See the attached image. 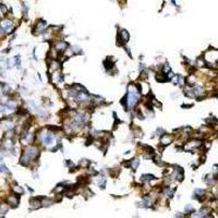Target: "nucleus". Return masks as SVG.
I'll list each match as a JSON object with an SVG mask.
<instances>
[{"label":"nucleus","mask_w":218,"mask_h":218,"mask_svg":"<svg viewBox=\"0 0 218 218\" xmlns=\"http://www.w3.org/2000/svg\"><path fill=\"white\" fill-rule=\"evenodd\" d=\"M23 155H24L30 162H32V160L36 159V158L38 157V155H39V150H38V148L36 147V146H30V147H27V148L25 150V152L23 153Z\"/></svg>","instance_id":"f257e3e1"},{"label":"nucleus","mask_w":218,"mask_h":218,"mask_svg":"<svg viewBox=\"0 0 218 218\" xmlns=\"http://www.w3.org/2000/svg\"><path fill=\"white\" fill-rule=\"evenodd\" d=\"M19 203H20V197H19V195H17V194L10 195V196L7 199V204L12 206V207H17V206L19 205Z\"/></svg>","instance_id":"f03ea898"},{"label":"nucleus","mask_w":218,"mask_h":218,"mask_svg":"<svg viewBox=\"0 0 218 218\" xmlns=\"http://www.w3.org/2000/svg\"><path fill=\"white\" fill-rule=\"evenodd\" d=\"M75 98L78 101H81V103H88L89 101V96L86 92H82V93H78V95L75 96Z\"/></svg>","instance_id":"7ed1b4c3"},{"label":"nucleus","mask_w":218,"mask_h":218,"mask_svg":"<svg viewBox=\"0 0 218 218\" xmlns=\"http://www.w3.org/2000/svg\"><path fill=\"white\" fill-rule=\"evenodd\" d=\"M45 27H46V23L44 21H39L37 23V25L35 26V28L33 30L34 31V34H42V33H45Z\"/></svg>","instance_id":"20e7f679"},{"label":"nucleus","mask_w":218,"mask_h":218,"mask_svg":"<svg viewBox=\"0 0 218 218\" xmlns=\"http://www.w3.org/2000/svg\"><path fill=\"white\" fill-rule=\"evenodd\" d=\"M42 206L40 204V197H34L31 199V208L32 209H37Z\"/></svg>","instance_id":"39448f33"},{"label":"nucleus","mask_w":218,"mask_h":218,"mask_svg":"<svg viewBox=\"0 0 218 218\" xmlns=\"http://www.w3.org/2000/svg\"><path fill=\"white\" fill-rule=\"evenodd\" d=\"M67 47H68V43H66L63 40H59L56 44V49L58 50V52H62L63 50L67 49Z\"/></svg>","instance_id":"423d86ee"},{"label":"nucleus","mask_w":218,"mask_h":218,"mask_svg":"<svg viewBox=\"0 0 218 218\" xmlns=\"http://www.w3.org/2000/svg\"><path fill=\"white\" fill-rule=\"evenodd\" d=\"M160 142H162V145H169V144L172 142V136L171 135H169V134H165V135H162V138H160Z\"/></svg>","instance_id":"0eeeda50"},{"label":"nucleus","mask_w":218,"mask_h":218,"mask_svg":"<svg viewBox=\"0 0 218 218\" xmlns=\"http://www.w3.org/2000/svg\"><path fill=\"white\" fill-rule=\"evenodd\" d=\"M40 204L43 207H48V206H51L52 201L48 197H40Z\"/></svg>","instance_id":"6e6552de"},{"label":"nucleus","mask_w":218,"mask_h":218,"mask_svg":"<svg viewBox=\"0 0 218 218\" xmlns=\"http://www.w3.org/2000/svg\"><path fill=\"white\" fill-rule=\"evenodd\" d=\"M155 179L156 178L153 174H143V176L141 177V180L143 181V182H148V181L155 180Z\"/></svg>","instance_id":"1a4fd4ad"},{"label":"nucleus","mask_w":218,"mask_h":218,"mask_svg":"<svg viewBox=\"0 0 218 218\" xmlns=\"http://www.w3.org/2000/svg\"><path fill=\"white\" fill-rule=\"evenodd\" d=\"M8 209H9L8 204H1V205H0V215H1V216L6 215V213L8 212Z\"/></svg>","instance_id":"9d476101"},{"label":"nucleus","mask_w":218,"mask_h":218,"mask_svg":"<svg viewBox=\"0 0 218 218\" xmlns=\"http://www.w3.org/2000/svg\"><path fill=\"white\" fill-rule=\"evenodd\" d=\"M13 192L17 194V195H20V194L24 193V189L19 187V186H15V187H13Z\"/></svg>","instance_id":"9b49d317"},{"label":"nucleus","mask_w":218,"mask_h":218,"mask_svg":"<svg viewBox=\"0 0 218 218\" xmlns=\"http://www.w3.org/2000/svg\"><path fill=\"white\" fill-rule=\"evenodd\" d=\"M2 125H3L5 130H7V131L12 130L13 129V123L11 122V121H6V122H3V123H2Z\"/></svg>","instance_id":"f8f14e48"},{"label":"nucleus","mask_w":218,"mask_h":218,"mask_svg":"<svg viewBox=\"0 0 218 218\" xmlns=\"http://www.w3.org/2000/svg\"><path fill=\"white\" fill-rule=\"evenodd\" d=\"M138 165H140V162H138V159H132V160L130 162V167L132 169H134V170H135V169L138 167Z\"/></svg>","instance_id":"ddd939ff"},{"label":"nucleus","mask_w":218,"mask_h":218,"mask_svg":"<svg viewBox=\"0 0 218 218\" xmlns=\"http://www.w3.org/2000/svg\"><path fill=\"white\" fill-rule=\"evenodd\" d=\"M64 190H66V188L63 187V184H59V186H57L56 189L54 190V192H55V193H61Z\"/></svg>","instance_id":"4468645a"},{"label":"nucleus","mask_w":218,"mask_h":218,"mask_svg":"<svg viewBox=\"0 0 218 218\" xmlns=\"http://www.w3.org/2000/svg\"><path fill=\"white\" fill-rule=\"evenodd\" d=\"M98 186H99L100 189H105L106 188V179L105 178H101L98 181Z\"/></svg>","instance_id":"2eb2a0df"},{"label":"nucleus","mask_w":218,"mask_h":218,"mask_svg":"<svg viewBox=\"0 0 218 218\" xmlns=\"http://www.w3.org/2000/svg\"><path fill=\"white\" fill-rule=\"evenodd\" d=\"M71 50H72V52L73 54H75V55H80V54H82V49L80 48V47H72L71 48Z\"/></svg>","instance_id":"dca6fc26"},{"label":"nucleus","mask_w":218,"mask_h":218,"mask_svg":"<svg viewBox=\"0 0 218 218\" xmlns=\"http://www.w3.org/2000/svg\"><path fill=\"white\" fill-rule=\"evenodd\" d=\"M0 170H1L3 174H10V172H9V170H8V168H7L3 164H2V165H0Z\"/></svg>","instance_id":"f3484780"},{"label":"nucleus","mask_w":218,"mask_h":218,"mask_svg":"<svg viewBox=\"0 0 218 218\" xmlns=\"http://www.w3.org/2000/svg\"><path fill=\"white\" fill-rule=\"evenodd\" d=\"M28 106L31 107L32 109H37V105H36V103L34 100H30L28 101Z\"/></svg>","instance_id":"a211bd4d"},{"label":"nucleus","mask_w":218,"mask_h":218,"mask_svg":"<svg viewBox=\"0 0 218 218\" xmlns=\"http://www.w3.org/2000/svg\"><path fill=\"white\" fill-rule=\"evenodd\" d=\"M184 211H186V213H192L194 211V208H193V206L192 205H187L186 206V208H184Z\"/></svg>","instance_id":"6ab92c4d"},{"label":"nucleus","mask_w":218,"mask_h":218,"mask_svg":"<svg viewBox=\"0 0 218 218\" xmlns=\"http://www.w3.org/2000/svg\"><path fill=\"white\" fill-rule=\"evenodd\" d=\"M89 164H91V162H89V160H87V159H82L81 162H80V165H81V166H84V167L88 166Z\"/></svg>","instance_id":"aec40b11"},{"label":"nucleus","mask_w":218,"mask_h":218,"mask_svg":"<svg viewBox=\"0 0 218 218\" xmlns=\"http://www.w3.org/2000/svg\"><path fill=\"white\" fill-rule=\"evenodd\" d=\"M0 9H1V11L3 13H7V7L3 3H0Z\"/></svg>","instance_id":"412c9836"},{"label":"nucleus","mask_w":218,"mask_h":218,"mask_svg":"<svg viewBox=\"0 0 218 218\" xmlns=\"http://www.w3.org/2000/svg\"><path fill=\"white\" fill-rule=\"evenodd\" d=\"M165 132V130L162 129V128H158L157 129V131H156V134H160V135H162V133Z\"/></svg>","instance_id":"4be33fe9"},{"label":"nucleus","mask_w":218,"mask_h":218,"mask_svg":"<svg viewBox=\"0 0 218 218\" xmlns=\"http://www.w3.org/2000/svg\"><path fill=\"white\" fill-rule=\"evenodd\" d=\"M174 218H184V215H183L182 213H177Z\"/></svg>","instance_id":"5701e85b"},{"label":"nucleus","mask_w":218,"mask_h":218,"mask_svg":"<svg viewBox=\"0 0 218 218\" xmlns=\"http://www.w3.org/2000/svg\"><path fill=\"white\" fill-rule=\"evenodd\" d=\"M66 166L71 167V166H73V162H71V160H66Z\"/></svg>","instance_id":"b1692460"},{"label":"nucleus","mask_w":218,"mask_h":218,"mask_svg":"<svg viewBox=\"0 0 218 218\" xmlns=\"http://www.w3.org/2000/svg\"><path fill=\"white\" fill-rule=\"evenodd\" d=\"M125 51L129 54V57H130V58H132V57H131V50H130V48H129V47H125Z\"/></svg>","instance_id":"393cba45"}]
</instances>
